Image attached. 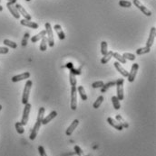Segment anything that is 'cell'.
<instances>
[{
  "instance_id": "1",
  "label": "cell",
  "mask_w": 156,
  "mask_h": 156,
  "mask_svg": "<svg viewBox=\"0 0 156 156\" xmlns=\"http://www.w3.org/2000/svg\"><path fill=\"white\" fill-rule=\"evenodd\" d=\"M44 107H40L39 108V111H38V116H37V119H36V122L32 129V132L30 133V140H35V137L37 136V133H38V131L40 129V126L42 125V120L44 118Z\"/></svg>"
},
{
  "instance_id": "2",
  "label": "cell",
  "mask_w": 156,
  "mask_h": 156,
  "mask_svg": "<svg viewBox=\"0 0 156 156\" xmlns=\"http://www.w3.org/2000/svg\"><path fill=\"white\" fill-rule=\"evenodd\" d=\"M33 86V82L32 80L28 79L24 87V91H23V96H22V103L24 105L28 103V99H29V95H30V91H31V88Z\"/></svg>"
},
{
  "instance_id": "3",
  "label": "cell",
  "mask_w": 156,
  "mask_h": 156,
  "mask_svg": "<svg viewBox=\"0 0 156 156\" xmlns=\"http://www.w3.org/2000/svg\"><path fill=\"white\" fill-rule=\"evenodd\" d=\"M44 27H46V32H47V43L48 45L52 48L55 45V39H54V34H53V29L51 26L50 23H46L44 25Z\"/></svg>"
},
{
  "instance_id": "4",
  "label": "cell",
  "mask_w": 156,
  "mask_h": 156,
  "mask_svg": "<svg viewBox=\"0 0 156 156\" xmlns=\"http://www.w3.org/2000/svg\"><path fill=\"white\" fill-rule=\"evenodd\" d=\"M70 106L72 110H76L77 108V88L75 86L71 87V103Z\"/></svg>"
},
{
  "instance_id": "5",
  "label": "cell",
  "mask_w": 156,
  "mask_h": 156,
  "mask_svg": "<svg viewBox=\"0 0 156 156\" xmlns=\"http://www.w3.org/2000/svg\"><path fill=\"white\" fill-rule=\"evenodd\" d=\"M123 79H118L116 80V91H117V98L119 100H123L124 98L123 95Z\"/></svg>"
},
{
  "instance_id": "6",
  "label": "cell",
  "mask_w": 156,
  "mask_h": 156,
  "mask_svg": "<svg viewBox=\"0 0 156 156\" xmlns=\"http://www.w3.org/2000/svg\"><path fill=\"white\" fill-rule=\"evenodd\" d=\"M31 110V105L29 103L25 105V108L23 111V116H22V120H21V124L23 125H27V122H28V117H29V113Z\"/></svg>"
},
{
  "instance_id": "7",
  "label": "cell",
  "mask_w": 156,
  "mask_h": 156,
  "mask_svg": "<svg viewBox=\"0 0 156 156\" xmlns=\"http://www.w3.org/2000/svg\"><path fill=\"white\" fill-rule=\"evenodd\" d=\"M138 70H139V64H138V63H133V64L132 65L131 71H130V72L128 73V77H127L129 82H133V81H135Z\"/></svg>"
},
{
  "instance_id": "8",
  "label": "cell",
  "mask_w": 156,
  "mask_h": 156,
  "mask_svg": "<svg viewBox=\"0 0 156 156\" xmlns=\"http://www.w3.org/2000/svg\"><path fill=\"white\" fill-rule=\"evenodd\" d=\"M133 5H135L139 10H141V12H143L145 15H147V16L152 15V12L146 7H144L143 4H141V2L139 1V0H133Z\"/></svg>"
},
{
  "instance_id": "9",
  "label": "cell",
  "mask_w": 156,
  "mask_h": 156,
  "mask_svg": "<svg viewBox=\"0 0 156 156\" xmlns=\"http://www.w3.org/2000/svg\"><path fill=\"white\" fill-rule=\"evenodd\" d=\"M155 34H156V29H155V27H152L151 31H150V35L148 37L147 42H146V47L151 48L152 46V44L154 42V39H155Z\"/></svg>"
},
{
  "instance_id": "10",
  "label": "cell",
  "mask_w": 156,
  "mask_h": 156,
  "mask_svg": "<svg viewBox=\"0 0 156 156\" xmlns=\"http://www.w3.org/2000/svg\"><path fill=\"white\" fill-rule=\"evenodd\" d=\"M7 9L9 10L10 14H12V15H13L16 19H19V18H20V14L18 13V11H17V9H16V6H15L14 4L7 2Z\"/></svg>"
},
{
  "instance_id": "11",
  "label": "cell",
  "mask_w": 156,
  "mask_h": 156,
  "mask_svg": "<svg viewBox=\"0 0 156 156\" xmlns=\"http://www.w3.org/2000/svg\"><path fill=\"white\" fill-rule=\"evenodd\" d=\"M20 24L24 26L29 27V28H33V29H37L38 28V24L35 23V22H32L31 20H27V19H23L20 21Z\"/></svg>"
},
{
  "instance_id": "12",
  "label": "cell",
  "mask_w": 156,
  "mask_h": 156,
  "mask_svg": "<svg viewBox=\"0 0 156 156\" xmlns=\"http://www.w3.org/2000/svg\"><path fill=\"white\" fill-rule=\"evenodd\" d=\"M16 9H17V11H18V13L20 14V15H22L24 17H25V19H27V20H31V15L27 12V10L22 7L20 4H16Z\"/></svg>"
},
{
  "instance_id": "13",
  "label": "cell",
  "mask_w": 156,
  "mask_h": 156,
  "mask_svg": "<svg viewBox=\"0 0 156 156\" xmlns=\"http://www.w3.org/2000/svg\"><path fill=\"white\" fill-rule=\"evenodd\" d=\"M78 124H79V120H78V119H75V120L72 122V124L68 126V128L66 129L65 135L67 136H70L72 135V133H73V132L75 131V129L77 127Z\"/></svg>"
},
{
  "instance_id": "14",
  "label": "cell",
  "mask_w": 156,
  "mask_h": 156,
  "mask_svg": "<svg viewBox=\"0 0 156 156\" xmlns=\"http://www.w3.org/2000/svg\"><path fill=\"white\" fill-rule=\"evenodd\" d=\"M29 78H30V73L29 72H24L22 74H18V75L14 76L11 79V80L13 82H18V81L24 80V79H29Z\"/></svg>"
},
{
  "instance_id": "15",
  "label": "cell",
  "mask_w": 156,
  "mask_h": 156,
  "mask_svg": "<svg viewBox=\"0 0 156 156\" xmlns=\"http://www.w3.org/2000/svg\"><path fill=\"white\" fill-rule=\"evenodd\" d=\"M115 64V69L119 71V73L123 76V77H125V78H127L128 77V71L123 68V67L120 64V62H118V61H116V62H115L114 63Z\"/></svg>"
},
{
  "instance_id": "16",
  "label": "cell",
  "mask_w": 156,
  "mask_h": 156,
  "mask_svg": "<svg viewBox=\"0 0 156 156\" xmlns=\"http://www.w3.org/2000/svg\"><path fill=\"white\" fill-rule=\"evenodd\" d=\"M56 116H57V112H56V111H52V112H51L49 115L47 116V117H44V118H43V120H42V125H47V124H48L49 122H51Z\"/></svg>"
},
{
  "instance_id": "17",
  "label": "cell",
  "mask_w": 156,
  "mask_h": 156,
  "mask_svg": "<svg viewBox=\"0 0 156 156\" xmlns=\"http://www.w3.org/2000/svg\"><path fill=\"white\" fill-rule=\"evenodd\" d=\"M107 122H108V124L110 125H112L113 127H115L116 130H118V131H122L123 129V127L116 121V120H115L114 118H112V117H108L107 118Z\"/></svg>"
},
{
  "instance_id": "18",
  "label": "cell",
  "mask_w": 156,
  "mask_h": 156,
  "mask_svg": "<svg viewBox=\"0 0 156 156\" xmlns=\"http://www.w3.org/2000/svg\"><path fill=\"white\" fill-rule=\"evenodd\" d=\"M54 29H55V31L56 32V34L58 35V38H59L60 40H64L65 34H64V31H63L61 26H60V25H55V26H54Z\"/></svg>"
},
{
  "instance_id": "19",
  "label": "cell",
  "mask_w": 156,
  "mask_h": 156,
  "mask_svg": "<svg viewBox=\"0 0 156 156\" xmlns=\"http://www.w3.org/2000/svg\"><path fill=\"white\" fill-rule=\"evenodd\" d=\"M46 35H47V32H46V30H43V31H41L39 34L34 35V36L31 38V41H32V42H38L39 40H41L43 37H44Z\"/></svg>"
},
{
  "instance_id": "20",
  "label": "cell",
  "mask_w": 156,
  "mask_h": 156,
  "mask_svg": "<svg viewBox=\"0 0 156 156\" xmlns=\"http://www.w3.org/2000/svg\"><path fill=\"white\" fill-rule=\"evenodd\" d=\"M113 54H114V52H112V51L107 52V53L104 54V57L102 58V60H101V63H102V64H106V63L111 60V58L113 57Z\"/></svg>"
},
{
  "instance_id": "21",
  "label": "cell",
  "mask_w": 156,
  "mask_h": 156,
  "mask_svg": "<svg viewBox=\"0 0 156 156\" xmlns=\"http://www.w3.org/2000/svg\"><path fill=\"white\" fill-rule=\"evenodd\" d=\"M47 45H48V43H47V36H44L41 39V44H40V50L42 52H44V51H47Z\"/></svg>"
},
{
  "instance_id": "22",
  "label": "cell",
  "mask_w": 156,
  "mask_h": 156,
  "mask_svg": "<svg viewBox=\"0 0 156 156\" xmlns=\"http://www.w3.org/2000/svg\"><path fill=\"white\" fill-rule=\"evenodd\" d=\"M77 91L79 92L80 97H81V98H82L84 101L87 100V95H86V93H85L84 87L83 86H79V87H78V88H77Z\"/></svg>"
},
{
  "instance_id": "23",
  "label": "cell",
  "mask_w": 156,
  "mask_h": 156,
  "mask_svg": "<svg viewBox=\"0 0 156 156\" xmlns=\"http://www.w3.org/2000/svg\"><path fill=\"white\" fill-rule=\"evenodd\" d=\"M15 127H16V130L17 133H19V135H23L24 132H25V129H24V125H22L20 122H16L15 124Z\"/></svg>"
},
{
  "instance_id": "24",
  "label": "cell",
  "mask_w": 156,
  "mask_h": 156,
  "mask_svg": "<svg viewBox=\"0 0 156 156\" xmlns=\"http://www.w3.org/2000/svg\"><path fill=\"white\" fill-rule=\"evenodd\" d=\"M3 43L5 44L6 46L10 47V48H12V49H16V48L17 47V44H16L15 42L10 41V40H8V39H5L4 42H3Z\"/></svg>"
},
{
  "instance_id": "25",
  "label": "cell",
  "mask_w": 156,
  "mask_h": 156,
  "mask_svg": "<svg viewBox=\"0 0 156 156\" xmlns=\"http://www.w3.org/2000/svg\"><path fill=\"white\" fill-rule=\"evenodd\" d=\"M113 57H114L115 59H116L117 61L120 62V63H123V64H125V63H126V60H125V59L123 57V55H121L119 52H114Z\"/></svg>"
},
{
  "instance_id": "26",
  "label": "cell",
  "mask_w": 156,
  "mask_h": 156,
  "mask_svg": "<svg viewBox=\"0 0 156 156\" xmlns=\"http://www.w3.org/2000/svg\"><path fill=\"white\" fill-rule=\"evenodd\" d=\"M151 52V49L149 47H143V48H139L136 50V54L137 55H143V54H146L149 53Z\"/></svg>"
},
{
  "instance_id": "27",
  "label": "cell",
  "mask_w": 156,
  "mask_h": 156,
  "mask_svg": "<svg viewBox=\"0 0 156 156\" xmlns=\"http://www.w3.org/2000/svg\"><path fill=\"white\" fill-rule=\"evenodd\" d=\"M115 118H116L117 122H118V123H119V124H120V125H122L123 128H127V127L129 126L128 123H127V122H126V121H125V120H124V119H123V118L121 116L117 115Z\"/></svg>"
},
{
  "instance_id": "28",
  "label": "cell",
  "mask_w": 156,
  "mask_h": 156,
  "mask_svg": "<svg viewBox=\"0 0 156 156\" xmlns=\"http://www.w3.org/2000/svg\"><path fill=\"white\" fill-rule=\"evenodd\" d=\"M104 96H99L98 98H97V99L95 100V102L94 103V105H93V107L94 108H95V109H97L101 105H102V103L104 102Z\"/></svg>"
},
{
  "instance_id": "29",
  "label": "cell",
  "mask_w": 156,
  "mask_h": 156,
  "mask_svg": "<svg viewBox=\"0 0 156 156\" xmlns=\"http://www.w3.org/2000/svg\"><path fill=\"white\" fill-rule=\"evenodd\" d=\"M112 103H113V106L115 107V109L118 110L121 108V104H120V100L117 98V97H112Z\"/></svg>"
},
{
  "instance_id": "30",
  "label": "cell",
  "mask_w": 156,
  "mask_h": 156,
  "mask_svg": "<svg viewBox=\"0 0 156 156\" xmlns=\"http://www.w3.org/2000/svg\"><path fill=\"white\" fill-rule=\"evenodd\" d=\"M107 47H108V44H107V42H106L105 41H103V42H101V52H102L103 56H104V54H106V53H107V52H108Z\"/></svg>"
},
{
  "instance_id": "31",
  "label": "cell",
  "mask_w": 156,
  "mask_h": 156,
  "mask_svg": "<svg viewBox=\"0 0 156 156\" xmlns=\"http://www.w3.org/2000/svg\"><path fill=\"white\" fill-rule=\"evenodd\" d=\"M119 5L122 7H127V8H129V7H132V2L128 1V0H120V1H119Z\"/></svg>"
},
{
  "instance_id": "32",
  "label": "cell",
  "mask_w": 156,
  "mask_h": 156,
  "mask_svg": "<svg viewBox=\"0 0 156 156\" xmlns=\"http://www.w3.org/2000/svg\"><path fill=\"white\" fill-rule=\"evenodd\" d=\"M69 80H70V84L71 86H76V78H75V74L73 71H70V75H69Z\"/></svg>"
},
{
  "instance_id": "33",
  "label": "cell",
  "mask_w": 156,
  "mask_h": 156,
  "mask_svg": "<svg viewBox=\"0 0 156 156\" xmlns=\"http://www.w3.org/2000/svg\"><path fill=\"white\" fill-rule=\"evenodd\" d=\"M123 57L125 59V60H128V61H135L136 59L135 55L132 54V53H130V52H124Z\"/></svg>"
},
{
  "instance_id": "34",
  "label": "cell",
  "mask_w": 156,
  "mask_h": 156,
  "mask_svg": "<svg viewBox=\"0 0 156 156\" xmlns=\"http://www.w3.org/2000/svg\"><path fill=\"white\" fill-rule=\"evenodd\" d=\"M116 84V81H111V82H109V83H107L106 85H104L103 86V87H101L102 88V92L104 93V91H106L107 90H108V88L109 87H113V86H115Z\"/></svg>"
},
{
  "instance_id": "35",
  "label": "cell",
  "mask_w": 156,
  "mask_h": 156,
  "mask_svg": "<svg viewBox=\"0 0 156 156\" xmlns=\"http://www.w3.org/2000/svg\"><path fill=\"white\" fill-rule=\"evenodd\" d=\"M75 153L77 154V156H85L84 153V152H83V150H82L81 147L78 146V145H75Z\"/></svg>"
},
{
  "instance_id": "36",
  "label": "cell",
  "mask_w": 156,
  "mask_h": 156,
  "mask_svg": "<svg viewBox=\"0 0 156 156\" xmlns=\"http://www.w3.org/2000/svg\"><path fill=\"white\" fill-rule=\"evenodd\" d=\"M104 85V81L99 80V81H95V82H94V83L92 84V87H93L94 88H99V87H103Z\"/></svg>"
},
{
  "instance_id": "37",
  "label": "cell",
  "mask_w": 156,
  "mask_h": 156,
  "mask_svg": "<svg viewBox=\"0 0 156 156\" xmlns=\"http://www.w3.org/2000/svg\"><path fill=\"white\" fill-rule=\"evenodd\" d=\"M28 38H29V34L27 33V34H25V36H24L23 41H22V46H26V45H27V40H28Z\"/></svg>"
},
{
  "instance_id": "38",
  "label": "cell",
  "mask_w": 156,
  "mask_h": 156,
  "mask_svg": "<svg viewBox=\"0 0 156 156\" xmlns=\"http://www.w3.org/2000/svg\"><path fill=\"white\" fill-rule=\"evenodd\" d=\"M38 152H39L40 156H47L46 151H44V148L43 146H39V147H38Z\"/></svg>"
},
{
  "instance_id": "39",
  "label": "cell",
  "mask_w": 156,
  "mask_h": 156,
  "mask_svg": "<svg viewBox=\"0 0 156 156\" xmlns=\"http://www.w3.org/2000/svg\"><path fill=\"white\" fill-rule=\"evenodd\" d=\"M9 50L7 47H0V54H7L8 53Z\"/></svg>"
},
{
  "instance_id": "40",
  "label": "cell",
  "mask_w": 156,
  "mask_h": 156,
  "mask_svg": "<svg viewBox=\"0 0 156 156\" xmlns=\"http://www.w3.org/2000/svg\"><path fill=\"white\" fill-rule=\"evenodd\" d=\"M8 2H9V3H12V4H16V0H9Z\"/></svg>"
},
{
  "instance_id": "41",
  "label": "cell",
  "mask_w": 156,
  "mask_h": 156,
  "mask_svg": "<svg viewBox=\"0 0 156 156\" xmlns=\"http://www.w3.org/2000/svg\"><path fill=\"white\" fill-rule=\"evenodd\" d=\"M3 10V7L2 6H0V12H1Z\"/></svg>"
},
{
  "instance_id": "42",
  "label": "cell",
  "mask_w": 156,
  "mask_h": 156,
  "mask_svg": "<svg viewBox=\"0 0 156 156\" xmlns=\"http://www.w3.org/2000/svg\"><path fill=\"white\" fill-rule=\"evenodd\" d=\"M2 108H3V106H2L1 105H0V111H1V110H2Z\"/></svg>"
},
{
  "instance_id": "43",
  "label": "cell",
  "mask_w": 156,
  "mask_h": 156,
  "mask_svg": "<svg viewBox=\"0 0 156 156\" xmlns=\"http://www.w3.org/2000/svg\"><path fill=\"white\" fill-rule=\"evenodd\" d=\"M26 1H27V2H28V1H30V0H26Z\"/></svg>"
},
{
  "instance_id": "44",
  "label": "cell",
  "mask_w": 156,
  "mask_h": 156,
  "mask_svg": "<svg viewBox=\"0 0 156 156\" xmlns=\"http://www.w3.org/2000/svg\"><path fill=\"white\" fill-rule=\"evenodd\" d=\"M0 2H1V0H0Z\"/></svg>"
}]
</instances>
